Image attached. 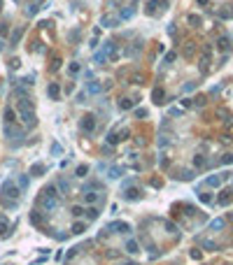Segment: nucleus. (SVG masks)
Returning <instances> with one entry per match:
<instances>
[{
  "mask_svg": "<svg viewBox=\"0 0 233 265\" xmlns=\"http://www.w3.org/2000/svg\"><path fill=\"white\" fill-rule=\"evenodd\" d=\"M80 128H82L84 132H91V130L96 128V117H93V114H86V117H82Z\"/></svg>",
  "mask_w": 233,
  "mask_h": 265,
  "instance_id": "nucleus-1",
  "label": "nucleus"
},
{
  "mask_svg": "<svg viewBox=\"0 0 233 265\" xmlns=\"http://www.w3.org/2000/svg\"><path fill=\"white\" fill-rule=\"evenodd\" d=\"M152 100L156 102V105H163V102H166V91H163V89H159V86H156V89L152 91Z\"/></svg>",
  "mask_w": 233,
  "mask_h": 265,
  "instance_id": "nucleus-2",
  "label": "nucleus"
},
{
  "mask_svg": "<svg viewBox=\"0 0 233 265\" xmlns=\"http://www.w3.org/2000/svg\"><path fill=\"white\" fill-rule=\"evenodd\" d=\"M47 93H49V98H51V100H58V96H61V86H58L56 81H51V84H49V89H47Z\"/></svg>",
  "mask_w": 233,
  "mask_h": 265,
  "instance_id": "nucleus-3",
  "label": "nucleus"
},
{
  "mask_svg": "<svg viewBox=\"0 0 233 265\" xmlns=\"http://www.w3.org/2000/svg\"><path fill=\"white\" fill-rule=\"evenodd\" d=\"M21 119H23V123H26V128H31V126H35V112H21Z\"/></svg>",
  "mask_w": 233,
  "mask_h": 265,
  "instance_id": "nucleus-4",
  "label": "nucleus"
},
{
  "mask_svg": "<svg viewBox=\"0 0 233 265\" xmlns=\"http://www.w3.org/2000/svg\"><path fill=\"white\" fill-rule=\"evenodd\" d=\"M107 228L114 230V233H128V230H131V226H128V223H110Z\"/></svg>",
  "mask_w": 233,
  "mask_h": 265,
  "instance_id": "nucleus-5",
  "label": "nucleus"
},
{
  "mask_svg": "<svg viewBox=\"0 0 233 265\" xmlns=\"http://www.w3.org/2000/svg\"><path fill=\"white\" fill-rule=\"evenodd\" d=\"M2 191H5V193H2L5 198H7V196H14V198L19 196V191H16V186H12V181H5V186H2Z\"/></svg>",
  "mask_w": 233,
  "mask_h": 265,
  "instance_id": "nucleus-6",
  "label": "nucleus"
},
{
  "mask_svg": "<svg viewBox=\"0 0 233 265\" xmlns=\"http://www.w3.org/2000/svg\"><path fill=\"white\" fill-rule=\"evenodd\" d=\"M100 91H103V86L98 84V81H89V84H86V93H91V96L100 93Z\"/></svg>",
  "mask_w": 233,
  "mask_h": 265,
  "instance_id": "nucleus-7",
  "label": "nucleus"
},
{
  "mask_svg": "<svg viewBox=\"0 0 233 265\" xmlns=\"http://www.w3.org/2000/svg\"><path fill=\"white\" fill-rule=\"evenodd\" d=\"M40 205H42L44 209H51V207H56V200H54L51 196H44V198H40Z\"/></svg>",
  "mask_w": 233,
  "mask_h": 265,
  "instance_id": "nucleus-8",
  "label": "nucleus"
},
{
  "mask_svg": "<svg viewBox=\"0 0 233 265\" xmlns=\"http://www.w3.org/2000/svg\"><path fill=\"white\" fill-rule=\"evenodd\" d=\"M16 107H19V112H31V109H33V105H31V100H28V98H21V100L16 102Z\"/></svg>",
  "mask_w": 233,
  "mask_h": 265,
  "instance_id": "nucleus-9",
  "label": "nucleus"
},
{
  "mask_svg": "<svg viewBox=\"0 0 233 265\" xmlns=\"http://www.w3.org/2000/svg\"><path fill=\"white\" fill-rule=\"evenodd\" d=\"M233 200V191L228 188V191H222V196H219V205H228V202Z\"/></svg>",
  "mask_w": 233,
  "mask_h": 265,
  "instance_id": "nucleus-10",
  "label": "nucleus"
},
{
  "mask_svg": "<svg viewBox=\"0 0 233 265\" xmlns=\"http://www.w3.org/2000/svg\"><path fill=\"white\" fill-rule=\"evenodd\" d=\"M116 21H119V19H114V16H103V19H100V26H105V28H114V26H116Z\"/></svg>",
  "mask_w": 233,
  "mask_h": 265,
  "instance_id": "nucleus-11",
  "label": "nucleus"
},
{
  "mask_svg": "<svg viewBox=\"0 0 233 265\" xmlns=\"http://www.w3.org/2000/svg\"><path fill=\"white\" fill-rule=\"evenodd\" d=\"M161 2H163V0H152V2H147V10L145 12H147L149 16H154L156 14V5H161Z\"/></svg>",
  "mask_w": 233,
  "mask_h": 265,
  "instance_id": "nucleus-12",
  "label": "nucleus"
},
{
  "mask_svg": "<svg viewBox=\"0 0 233 265\" xmlns=\"http://www.w3.org/2000/svg\"><path fill=\"white\" fill-rule=\"evenodd\" d=\"M124 196H126V200H138V198H140V191H138V188H128Z\"/></svg>",
  "mask_w": 233,
  "mask_h": 265,
  "instance_id": "nucleus-13",
  "label": "nucleus"
},
{
  "mask_svg": "<svg viewBox=\"0 0 233 265\" xmlns=\"http://www.w3.org/2000/svg\"><path fill=\"white\" fill-rule=\"evenodd\" d=\"M217 47L222 49V51H226V49L231 47V40H228V37H219V40H217Z\"/></svg>",
  "mask_w": 233,
  "mask_h": 265,
  "instance_id": "nucleus-14",
  "label": "nucleus"
},
{
  "mask_svg": "<svg viewBox=\"0 0 233 265\" xmlns=\"http://www.w3.org/2000/svg\"><path fill=\"white\" fill-rule=\"evenodd\" d=\"M42 172H44V165H42V163H35V165L31 168V175H35V177H40Z\"/></svg>",
  "mask_w": 233,
  "mask_h": 265,
  "instance_id": "nucleus-15",
  "label": "nucleus"
},
{
  "mask_svg": "<svg viewBox=\"0 0 233 265\" xmlns=\"http://www.w3.org/2000/svg\"><path fill=\"white\" fill-rule=\"evenodd\" d=\"M222 228H224V219H215L210 223V230H222Z\"/></svg>",
  "mask_w": 233,
  "mask_h": 265,
  "instance_id": "nucleus-16",
  "label": "nucleus"
},
{
  "mask_svg": "<svg viewBox=\"0 0 233 265\" xmlns=\"http://www.w3.org/2000/svg\"><path fill=\"white\" fill-rule=\"evenodd\" d=\"M14 119H16L14 109H12V107H7V109H5V121H7V123H12V121H14Z\"/></svg>",
  "mask_w": 233,
  "mask_h": 265,
  "instance_id": "nucleus-17",
  "label": "nucleus"
},
{
  "mask_svg": "<svg viewBox=\"0 0 233 265\" xmlns=\"http://www.w3.org/2000/svg\"><path fill=\"white\" fill-rule=\"evenodd\" d=\"M86 219H89V221L98 219V209H96V207H89V209H86Z\"/></svg>",
  "mask_w": 233,
  "mask_h": 265,
  "instance_id": "nucleus-18",
  "label": "nucleus"
},
{
  "mask_svg": "<svg viewBox=\"0 0 233 265\" xmlns=\"http://www.w3.org/2000/svg\"><path fill=\"white\" fill-rule=\"evenodd\" d=\"M194 51H196V47H194V42H186V47H184V56L189 58V56H194Z\"/></svg>",
  "mask_w": 233,
  "mask_h": 265,
  "instance_id": "nucleus-19",
  "label": "nucleus"
},
{
  "mask_svg": "<svg viewBox=\"0 0 233 265\" xmlns=\"http://www.w3.org/2000/svg\"><path fill=\"white\" fill-rule=\"evenodd\" d=\"M133 105H135V100H128V98H124V100L119 102V107H121V109H131Z\"/></svg>",
  "mask_w": 233,
  "mask_h": 265,
  "instance_id": "nucleus-20",
  "label": "nucleus"
},
{
  "mask_svg": "<svg viewBox=\"0 0 233 265\" xmlns=\"http://www.w3.org/2000/svg\"><path fill=\"white\" fill-rule=\"evenodd\" d=\"M84 230H86V223H75V226H72V233H75V235L84 233Z\"/></svg>",
  "mask_w": 233,
  "mask_h": 265,
  "instance_id": "nucleus-21",
  "label": "nucleus"
},
{
  "mask_svg": "<svg viewBox=\"0 0 233 265\" xmlns=\"http://www.w3.org/2000/svg\"><path fill=\"white\" fill-rule=\"evenodd\" d=\"M126 251H128V254H138V244H135V242L131 239V242L126 244Z\"/></svg>",
  "mask_w": 233,
  "mask_h": 265,
  "instance_id": "nucleus-22",
  "label": "nucleus"
},
{
  "mask_svg": "<svg viewBox=\"0 0 233 265\" xmlns=\"http://www.w3.org/2000/svg\"><path fill=\"white\" fill-rule=\"evenodd\" d=\"M21 35H23V28H19V30H14V33H12V42H19V40H21Z\"/></svg>",
  "mask_w": 233,
  "mask_h": 265,
  "instance_id": "nucleus-23",
  "label": "nucleus"
},
{
  "mask_svg": "<svg viewBox=\"0 0 233 265\" xmlns=\"http://www.w3.org/2000/svg\"><path fill=\"white\" fill-rule=\"evenodd\" d=\"M219 184H222V177H217V175L207 179V186H219Z\"/></svg>",
  "mask_w": 233,
  "mask_h": 265,
  "instance_id": "nucleus-24",
  "label": "nucleus"
},
{
  "mask_svg": "<svg viewBox=\"0 0 233 265\" xmlns=\"http://www.w3.org/2000/svg\"><path fill=\"white\" fill-rule=\"evenodd\" d=\"M189 23H191V26H201V16H198V14H191L189 16Z\"/></svg>",
  "mask_w": 233,
  "mask_h": 265,
  "instance_id": "nucleus-25",
  "label": "nucleus"
},
{
  "mask_svg": "<svg viewBox=\"0 0 233 265\" xmlns=\"http://www.w3.org/2000/svg\"><path fill=\"white\" fill-rule=\"evenodd\" d=\"M23 84H26V86H33V84H35V74H28V77H23Z\"/></svg>",
  "mask_w": 233,
  "mask_h": 265,
  "instance_id": "nucleus-26",
  "label": "nucleus"
},
{
  "mask_svg": "<svg viewBox=\"0 0 233 265\" xmlns=\"http://www.w3.org/2000/svg\"><path fill=\"white\" fill-rule=\"evenodd\" d=\"M194 165H196V168H203V165H205V158H203V156L198 154L196 158H194Z\"/></svg>",
  "mask_w": 233,
  "mask_h": 265,
  "instance_id": "nucleus-27",
  "label": "nucleus"
},
{
  "mask_svg": "<svg viewBox=\"0 0 233 265\" xmlns=\"http://www.w3.org/2000/svg\"><path fill=\"white\" fill-rule=\"evenodd\" d=\"M58 65H61V58L56 56V58H54L51 63H49V68H51V72H56V70H58Z\"/></svg>",
  "mask_w": 233,
  "mask_h": 265,
  "instance_id": "nucleus-28",
  "label": "nucleus"
},
{
  "mask_svg": "<svg viewBox=\"0 0 233 265\" xmlns=\"http://www.w3.org/2000/svg\"><path fill=\"white\" fill-rule=\"evenodd\" d=\"M84 200H86V202H96V200H98V196H96V193H89V191H86V193H84Z\"/></svg>",
  "mask_w": 233,
  "mask_h": 265,
  "instance_id": "nucleus-29",
  "label": "nucleus"
},
{
  "mask_svg": "<svg viewBox=\"0 0 233 265\" xmlns=\"http://www.w3.org/2000/svg\"><path fill=\"white\" fill-rule=\"evenodd\" d=\"M133 14H135V10H121V14H119V16H121V19H131Z\"/></svg>",
  "mask_w": 233,
  "mask_h": 265,
  "instance_id": "nucleus-30",
  "label": "nucleus"
},
{
  "mask_svg": "<svg viewBox=\"0 0 233 265\" xmlns=\"http://www.w3.org/2000/svg\"><path fill=\"white\" fill-rule=\"evenodd\" d=\"M219 16H222V19H233V10H222Z\"/></svg>",
  "mask_w": 233,
  "mask_h": 265,
  "instance_id": "nucleus-31",
  "label": "nucleus"
},
{
  "mask_svg": "<svg viewBox=\"0 0 233 265\" xmlns=\"http://www.w3.org/2000/svg\"><path fill=\"white\" fill-rule=\"evenodd\" d=\"M70 212H72V216H82V214H84V209H82L80 205H75L72 209H70Z\"/></svg>",
  "mask_w": 233,
  "mask_h": 265,
  "instance_id": "nucleus-32",
  "label": "nucleus"
},
{
  "mask_svg": "<svg viewBox=\"0 0 233 265\" xmlns=\"http://www.w3.org/2000/svg\"><path fill=\"white\" fill-rule=\"evenodd\" d=\"M107 142H110V144H116V142H119V135H116V132H110V135H107Z\"/></svg>",
  "mask_w": 233,
  "mask_h": 265,
  "instance_id": "nucleus-33",
  "label": "nucleus"
},
{
  "mask_svg": "<svg viewBox=\"0 0 233 265\" xmlns=\"http://www.w3.org/2000/svg\"><path fill=\"white\" fill-rule=\"evenodd\" d=\"M198 198H201V202H212V196H210V193H198Z\"/></svg>",
  "mask_w": 233,
  "mask_h": 265,
  "instance_id": "nucleus-34",
  "label": "nucleus"
},
{
  "mask_svg": "<svg viewBox=\"0 0 233 265\" xmlns=\"http://www.w3.org/2000/svg\"><path fill=\"white\" fill-rule=\"evenodd\" d=\"M175 58H177V53H175V51H168V53H166V63H173Z\"/></svg>",
  "mask_w": 233,
  "mask_h": 265,
  "instance_id": "nucleus-35",
  "label": "nucleus"
},
{
  "mask_svg": "<svg viewBox=\"0 0 233 265\" xmlns=\"http://www.w3.org/2000/svg\"><path fill=\"white\" fill-rule=\"evenodd\" d=\"M86 172H89V168H86V165H80V168H77V177H84Z\"/></svg>",
  "mask_w": 233,
  "mask_h": 265,
  "instance_id": "nucleus-36",
  "label": "nucleus"
},
{
  "mask_svg": "<svg viewBox=\"0 0 233 265\" xmlns=\"http://www.w3.org/2000/svg\"><path fill=\"white\" fill-rule=\"evenodd\" d=\"M135 117H138V119L147 117V109H142V107H138V109H135Z\"/></svg>",
  "mask_w": 233,
  "mask_h": 265,
  "instance_id": "nucleus-37",
  "label": "nucleus"
},
{
  "mask_svg": "<svg viewBox=\"0 0 233 265\" xmlns=\"http://www.w3.org/2000/svg\"><path fill=\"white\" fill-rule=\"evenodd\" d=\"M77 72H80V65H77V63H70V74H77Z\"/></svg>",
  "mask_w": 233,
  "mask_h": 265,
  "instance_id": "nucleus-38",
  "label": "nucleus"
},
{
  "mask_svg": "<svg viewBox=\"0 0 233 265\" xmlns=\"http://www.w3.org/2000/svg\"><path fill=\"white\" fill-rule=\"evenodd\" d=\"M0 235H7V221H0Z\"/></svg>",
  "mask_w": 233,
  "mask_h": 265,
  "instance_id": "nucleus-39",
  "label": "nucleus"
},
{
  "mask_svg": "<svg viewBox=\"0 0 233 265\" xmlns=\"http://www.w3.org/2000/svg\"><path fill=\"white\" fill-rule=\"evenodd\" d=\"M194 100H196V105H198V107L205 105V96H198V98H194Z\"/></svg>",
  "mask_w": 233,
  "mask_h": 265,
  "instance_id": "nucleus-40",
  "label": "nucleus"
},
{
  "mask_svg": "<svg viewBox=\"0 0 233 265\" xmlns=\"http://www.w3.org/2000/svg\"><path fill=\"white\" fill-rule=\"evenodd\" d=\"M222 163H233V154H226V156L222 158Z\"/></svg>",
  "mask_w": 233,
  "mask_h": 265,
  "instance_id": "nucleus-41",
  "label": "nucleus"
},
{
  "mask_svg": "<svg viewBox=\"0 0 233 265\" xmlns=\"http://www.w3.org/2000/svg\"><path fill=\"white\" fill-rule=\"evenodd\" d=\"M112 177H121V168H112Z\"/></svg>",
  "mask_w": 233,
  "mask_h": 265,
  "instance_id": "nucleus-42",
  "label": "nucleus"
},
{
  "mask_svg": "<svg viewBox=\"0 0 233 265\" xmlns=\"http://www.w3.org/2000/svg\"><path fill=\"white\" fill-rule=\"evenodd\" d=\"M205 249H210V251H215V249H217V244H215V242H205Z\"/></svg>",
  "mask_w": 233,
  "mask_h": 265,
  "instance_id": "nucleus-43",
  "label": "nucleus"
},
{
  "mask_svg": "<svg viewBox=\"0 0 233 265\" xmlns=\"http://www.w3.org/2000/svg\"><path fill=\"white\" fill-rule=\"evenodd\" d=\"M194 89H196V81H189V84L184 86V91H194Z\"/></svg>",
  "mask_w": 233,
  "mask_h": 265,
  "instance_id": "nucleus-44",
  "label": "nucleus"
},
{
  "mask_svg": "<svg viewBox=\"0 0 233 265\" xmlns=\"http://www.w3.org/2000/svg\"><path fill=\"white\" fill-rule=\"evenodd\" d=\"M133 84H142V74H135L133 77Z\"/></svg>",
  "mask_w": 233,
  "mask_h": 265,
  "instance_id": "nucleus-45",
  "label": "nucleus"
},
{
  "mask_svg": "<svg viewBox=\"0 0 233 265\" xmlns=\"http://www.w3.org/2000/svg\"><path fill=\"white\" fill-rule=\"evenodd\" d=\"M0 35H7V23H0Z\"/></svg>",
  "mask_w": 233,
  "mask_h": 265,
  "instance_id": "nucleus-46",
  "label": "nucleus"
},
{
  "mask_svg": "<svg viewBox=\"0 0 233 265\" xmlns=\"http://www.w3.org/2000/svg\"><path fill=\"white\" fill-rule=\"evenodd\" d=\"M51 149H54V154H61V144H58V142H54Z\"/></svg>",
  "mask_w": 233,
  "mask_h": 265,
  "instance_id": "nucleus-47",
  "label": "nucleus"
},
{
  "mask_svg": "<svg viewBox=\"0 0 233 265\" xmlns=\"http://www.w3.org/2000/svg\"><path fill=\"white\" fill-rule=\"evenodd\" d=\"M10 68H19V58H12L10 61Z\"/></svg>",
  "mask_w": 233,
  "mask_h": 265,
  "instance_id": "nucleus-48",
  "label": "nucleus"
},
{
  "mask_svg": "<svg viewBox=\"0 0 233 265\" xmlns=\"http://www.w3.org/2000/svg\"><path fill=\"white\" fill-rule=\"evenodd\" d=\"M2 49H5V42H2V40H0V51H2Z\"/></svg>",
  "mask_w": 233,
  "mask_h": 265,
  "instance_id": "nucleus-49",
  "label": "nucleus"
},
{
  "mask_svg": "<svg viewBox=\"0 0 233 265\" xmlns=\"http://www.w3.org/2000/svg\"><path fill=\"white\" fill-rule=\"evenodd\" d=\"M126 265H135V263H126Z\"/></svg>",
  "mask_w": 233,
  "mask_h": 265,
  "instance_id": "nucleus-50",
  "label": "nucleus"
},
{
  "mask_svg": "<svg viewBox=\"0 0 233 265\" xmlns=\"http://www.w3.org/2000/svg\"><path fill=\"white\" fill-rule=\"evenodd\" d=\"M16 2H19V0H16Z\"/></svg>",
  "mask_w": 233,
  "mask_h": 265,
  "instance_id": "nucleus-51",
  "label": "nucleus"
}]
</instances>
